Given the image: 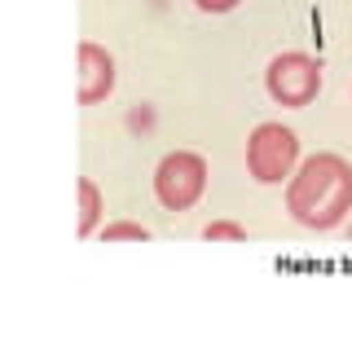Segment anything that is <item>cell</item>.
Returning <instances> with one entry per match:
<instances>
[{
    "mask_svg": "<svg viewBox=\"0 0 352 352\" xmlns=\"http://www.w3.org/2000/svg\"><path fill=\"white\" fill-rule=\"evenodd\" d=\"M286 212L304 229H339L352 212V163L344 154H308L286 176Z\"/></svg>",
    "mask_w": 352,
    "mask_h": 352,
    "instance_id": "6da1fadb",
    "label": "cell"
},
{
    "mask_svg": "<svg viewBox=\"0 0 352 352\" xmlns=\"http://www.w3.org/2000/svg\"><path fill=\"white\" fill-rule=\"evenodd\" d=\"M300 163V137L286 124H256L247 137V176L260 185H282Z\"/></svg>",
    "mask_w": 352,
    "mask_h": 352,
    "instance_id": "7a4b0ae2",
    "label": "cell"
},
{
    "mask_svg": "<svg viewBox=\"0 0 352 352\" xmlns=\"http://www.w3.org/2000/svg\"><path fill=\"white\" fill-rule=\"evenodd\" d=\"M264 88H269V97L278 106L304 110V106L317 102V93H322V62L300 53V49H286V53H278V58L269 62Z\"/></svg>",
    "mask_w": 352,
    "mask_h": 352,
    "instance_id": "3957f363",
    "label": "cell"
},
{
    "mask_svg": "<svg viewBox=\"0 0 352 352\" xmlns=\"http://www.w3.org/2000/svg\"><path fill=\"white\" fill-rule=\"evenodd\" d=\"M207 190V159L194 150H172L154 168V198L168 212H190Z\"/></svg>",
    "mask_w": 352,
    "mask_h": 352,
    "instance_id": "277c9868",
    "label": "cell"
},
{
    "mask_svg": "<svg viewBox=\"0 0 352 352\" xmlns=\"http://www.w3.org/2000/svg\"><path fill=\"white\" fill-rule=\"evenodd\" d=\"M75 62H80V88H75V97H80V106H97L106 102L110 93H115V53L106 49V44L97 40H80V49H75Z\"/></svg>",
    "mask_w": 352,
    "mask_h": 352,
    "instance_id": "5b68a950",
    "label": "cell"
},
{
    "mask_svg": "<svg viewBox=\"0 0 352 352\" xmlns=\"http://www.w3.org/2000/svg\"><path fill=\"white\" fill-rule=\"evenodd\" d=\"M75 190H80V220H75V234H80V238H93L97 225H102V212H106V207H102V190H97L88 176L75 181Z\"/></svg>",
    "mask_w": 352,
    "mask_h": 352,
    "instance_id": "8992f818",
    "label": "cell"
},
{
    "mask_svg": "<svg viewBox=\"0 0 352 352\" xmlns=\"http://www.w3.org/2000/svg\"><path fill=\"white\" fill-rule=\"evenodd\" d=\"M97 238L102 242H146L150 229L137 225V220H110V225H97Z\"/></svg>",
    "mask_w": 352,
    "mask_h": 352,
    "instance_id": "52a82bcc",
    "label": "cell"
},
{
    "mask_svg": "<svg viewBox=\"0 0 352 352\" xmlns=\"http://www.w3.org/2000/svg\"><path fill=\"white\" fill-rule=\"evenodd\" d=\"M207 242H247V229L234 225V220H212V225L203 229Z\"/></svg>",
    "mask_w": 352,
    "mask_h": 352,
    "instance_id": "ba28073f",
    "label": "cell"
},
{
    "mask_svg": "<svg viewBox=\"0 0 352 352\" xmlns=\"http://www.w3.org/2000/svg\"><path fill=\"white\" fill-rule=\"evenodd\" d=\"M128 128L132 132H150L154 128V106H132L128 110Z\"/></svg>",
    "mask_w": 352,
    "mask_h": 352,
    "instance_id": "9c48e42d",
    "label": "cell"
},
{
    "mask_svg": "<svg viewBox=\"0 0 352 352\" xmlns=\"http://www.w3.org/2000/svg\"><path fill=\"white\" fill-rule=\"evenodd\" d=\"M203 14H234V9L242 5V0H194Z\"/></svg>",
    "mask_w": 352,
    "mask_h": 352,
    "instance_id": "30bf717a",
    "label": "cell"
}]
</instances>
